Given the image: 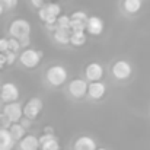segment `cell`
Instances as JSON below:
<instances>
[{
	"instance_id": "6da1fadb",
	"label": "cell",
	"mask_w": 150,
	"mask_h": 150,
	"mask_svg": "<svg viewBox=\"0 0 150 150\" xmlns=\"http://www.w3.org/2000/svg\"><path fill=\"white\" fill-rule=\"evenodd\" d=\"M60 13H61V7L57 3H50L47 6H42V7H40V12H38L41 21H44L47 23V26L57 25V19H58Z\"/></svg>"
},
{
	"instance_id": "7a4b0ae2",
	"label": "cell",
	"mask_w": 150,
	"mask_h": 150,
	"mask_svg": "<svg viewBox=\"0 0 150 150\" xmlns=\"http://www.w3.org/2000/svg\"><path fill=\"white\" fill-rule=\"evenodd\" d=\"M9 32L12 37L18 38V40H23L28 38L31 35V23L25 19H16L10 23L9 26Z\"/></svg>"
},
{
	"instance_id": "3957f363",
	"label": "cell",
	"mask_w": 150,
	"mask_h": 150,
	"mask_svg": "<svg viewBox=\"0 0 150 150\" xmlns=\"http://www.w3.org/2000/svg\"><path fill=\"white\" fill-rule=\"evenodd\" d=\"M42 58V52L34 48H26L22 51V54L19 55V61L22 63V66H25L26 69H34L40 64Z\"/></svg>"
},
{
	"instance_id": "277c9868",
	"label": "cell",
	"mask_w": 150,
	"mask_h": 150,
	"mask_svg": "<svg viewBox=\"0 0 150 150\" xmlns=\"http://www.w3.org/2000/svg\"><path fill=\"white\" fill-rule=\"evenodd\" d=\"M47 80L52 86H61L67 80V70L60 64L51 66L47 70Z\"/></svg>"
},
{
	"instance_id": "5b68a950",
	"label": "cell",
	"mask_w": 150,
	"mask_h": 150,
	"mask_svg": "<svg viewBox=\"0 0 150 150\" xmlns=\"http://www.w3.org/2000/svg\"><path fill=\"white\" fill-rule=\"evenodd\" d=\"M133 73V67L128 61L125 60H120L112 66V76L118 80H125L131 76Z\"/></svg>"
},
{
	"instance_id": "8992f818",
	"label": "cell",
	"mask_w": 150,
	"mask_h": 150,
	"mask_svg": "<svg viewBox=\"0 0 150 150\" xmlns=\"http://www.w3.org/2000/svg\"><path fill=\"white\" fill-rule=\"evenodd\" d=\"M41 111H42V100L40 98H31L26 102V105L23 106V115L31 118V120L38 118Z\"/></svg>"
},
{
	"instance_id": "52a82bcc",
	"label": "cell",
	"mask_w": 150,
	"mask_h": 150,
	"mask_svg": "<svg viewBox=\"0 0 150 150\" xmlns=\"http://www.w3.org/2000/svg\"><path fill=\"white\" fill-rule=\"evenodd\" d=\"M88 89L89 85L83 79H74L69 83V93L73 98H83L85 95H88Z\"/></svg>"
},
{
	"instance_id": "ba28073f",
	"label": "cell",
	"mask_w": 150,
	"mask_h": 150,
	"mask_svg": "<svg viewBox=\"0 0 150 150\" xmlns=\"http://www.w3.org/2000/svg\"><path fill=\"white\" fill-rule=\"evenodd\" d=\"M3 114H6L13 122H19L23 117V108L19 102L13 100V102H7L4 109H3Z\"/></svg>"
},
{
	"instance_id": "9c48e42d",
	"label": "cell",
	"mask_w": 150,
	"mask_h": 150,
	"mask_svg": "<svg viewBox=\"0 0 150 150\" xmlns=\"http://www.w3.org/2000/svg\"><path fill=\"white\" fill-rule=\"evenodd\" d=\"M0 98L4 100V102L18 100V98H19V89H18V86L15 83H10V82L4 83L1 86V95H0Z\"/></svg>"
},
{
	"instance_id": "30bf717a",
	"label": "cell",
	"mask_w": 150,
	"mask_h": 150,
	"mask_svg": "<svg viewBox=\"0 0 150 150\" xmlns=\"http://www.w3.org/2000/svg\"><path fill=\"white\" fill-rule=\"evenodd\" d=\"M85 76L91 82L100 80L102 76H103V67L100 66L99 63H89L86 66V69H85Z\"/></svg>"
},
{
	"instance_id": "8fae6325",
	"label": "cell",
	"mask_w": 150,
	"mask_h": 150,
	"mask_svg": "<svg viewBox=\"0 0 150 150\" xmlns=\"http://www.w3.org/2000/svg\"><path fill=\"white\" fill-rule=\"evenodd\" d=\"M106 93V86L100 82V80H96V82H91L89 83V89H88V95L92 98V99L99 100L105 96Z\"/></svg>"
},
{
	"instance_id": "7c38bea8",
	"label": "cell",
	"mask_w": 150,
	"mask_h": 150,
	"mask_svg": "<svg viewBox=\"0 0 150 150\" xmlns=\"http://www.w3.org/2000/svg\"><path fill=\"white\" fill-rule=\"evenodd\" d=\"M103 21L100 19L99 16H91L88 19V25H86V31L91 34V35H100L102 31H103Z\"/></svg>"
},
{
	"instance_id": "4fadbf2b",
	"label": "cell",
	"mask_w": 150,
	"mask_h": 150,
	"mask_svg": "<svg viewBox=\"0 0 150 150\" xmlns=\"http://www.w3.org/2000/svg\"><path fill=\"white\" fill-rule=\"evenodd\" d=\"M15 146V139L9 128L0 127V150H12Z\"/></svg>"
},
{
	"instance_id": "5bb4252c",
	"label": "cell",
	"mask_w": 150,
	"mask_h": 150,
	"mask_svg": "<svg viewBox=\"0 0 150 150\" xmlns=\"http://www.w3.org/2000/svg\"><path fill=\"white\" fill-rule=\"evenodd\" d=\"M38 147H41L40 139L35 136H25L22 140H19V149L21 150H38Z\"/></svg>"
},
{
	"instance_id": "9a60e30c",
	"label": "cell",
	"mask_w": 150,
	"mask_h": 150,
	"mask_svg": "<svg viewBox=\"0 0 150 150\" xmlns=\"http://www.w3.org/2000/svg\"><path fill=\"white\" fill-rule=\"evenodd\" d=\"M40 143H41V149L42 150H60V144L58 142L54 139L52 134H42L40 137Z\"/></svg>"
},
{
	"instance_id": "2e32d148",
	"label": "cell",
	"mask_w": 150,
	"mask_h": 150,
	"mask_svg": "<svg viewBox=\"0 0 150 150\" xmlns=\"http://www.w3.org/2000/svg\"><path fill=\"white\" fill-rule=\"evenodd\" d=\"M74 150H96V142L92 137H79L74 143Z\"/></svg>"
},
{
	"instance_id": "e0dca14e",
	"label": "cell",
	"mask_w": 150,
	"mask_h": 150,
	"mask_svg": "<svg viewBox=\"0 0 150 150\" xmlns=\"http://www.w3.org/2000/svg\"><path fill=\"white\" fill-rule=\"evenodd\" d=\"M71 29H64V28H58L54 31V40L61 44V45H66V44H70V38H71Z\"/></svg>"
},
{
	"instance_id": "ac0fdd59",
	"label": "cell",
	"mask_w": 150,
	"mask_h": 150,
	"mask_svg": "<svg viewBox=\"0 0 150 150\" xmlns=\"http://www.w3.org/2000/svg\"><path fill=\"white\" fill-rule=\"evenodd\" d=\"M9 131H10V134L13 136L15 142H19V140H22V139L25 137V127H23L22 124L13 122V124L10 125Z\"/></svg>"
},
{
	"instance_id": "d6986e66",
	"label": "cell",
	"mask_w": 150,
	"mask_h": 150,
	"mask_svg": "<svg viewBox=\"0 0 150 150\" xmlns=\"http://www.w3.org/2000/svg\"><path fill=\"white\" fill-rule=\"evenodd\" d=\"M124 10L127 13H137L142 9V0H124Z\"/></svg>"
},
{
	"instance_id": "ffe728a7",
	"label": "cell",
	"mask_w": 150,
	"mask_h": 150,
	"mask_svg": "<svg viewBox=\"0 0 150 150\" xmlns=\"http://www.w3.org/2000/svg\"><path fill=\"white\" fill-rule=\"evenodd\" d=\"M86 40H88V38H86L85 31H83V32H71L70 44L74 45V47H82V45H85Z\"/></svg>"
},
{
	"instance_id": "44dd1931",
	"label": "cell",
	"mask_w": 150,
	"mask_h": 150,
	"mask_svg": "<svg viewBox=\"0 0 150 150\" xmlns=\"http://www.w3.org/2000/svg\"><path fill=\"white\" fill-rule=\"evenodd\" d=\"M57 26L64 28V29H71V16L67 15H60L57 19Z\"/></svg>"
},
{
	"instance_id": "7402d4cb",
	"label": "cell",
	"mask_w": 150,
	"mask_h": 150,
	"mask_svg": "<svg viewBox=\"0 0 150 150\" xmlns=\"http://www.w3.org/2000/svg\"><path fill=\"white\" fill-rule=\"evenodd\" d=\"M86 25H88L86 21L71 19V31H73V32H83V31L86 29Z\"/></svg>"
},
{
	"instance_id": "603a6c76",
	"label": "cell",
	"mask_w": 150,
	"mask_h": 150,
	"mask_svg": "<svg viewBox=\"0 0 150 150\" xmlns=\"http://www.w3.org/2000/svg\"><path fill=\"white\" fill-rule=\"evenodd\" d=\"M22 48V44H21V40L12 37L9 40V51H13V52H18V51Z\"/></svg>"
},
{
	"instance_id": "cb8c5ba5",
	"label": "cell",
	"mask_w": 150,
	"mask_h": 150,
	"mask_svg": "<svg viewBox=\"0 0 150 150\" xmlns=\"http://www.w3.org/2000/svg\"><path fill=\"white\" fill-rule=\"evenodd\" d=\"M12 124H13V121H12L6 114H1V115H0V127H3V128H10Z\"/></svg>"
},
{
	"instance_id": "d4e9b609",
	"label": "cell",
	"mask_w": 150,
	"mask_h": 150,
	"mask_svg": "<svg viewBox=\"0 0 150 150\" xmlns=\"http://www.w3.org/2000/svg\"><path fill=\"white\" fill-rule=\"evenodd\" d=\"M1 3L4 6V10H12L13 7H16L18 0H1Z\"/></svg>"
},
{
	"instance_id": "484cf974",
	"label": "cell",
	"mask_w": 150,
	"mask_h": 150,
	"mask_svg": "<svg viewBox=\"0 0 150 150\" xmlns=\"http://www.w3.org/2000/svg\"><path fill=\"white\" fill-rule=\"evenodd\" d=\"M71 19H76V21H86L88 22V15L85 13V12H74L73 15H71Z\"/></svg>"
},
{
	"instance_id": "4316f807",
	"label": "cell",
	"mask_w": 150,
	"mask_h": 150,
	"mask_svg": "<svg viewBox=\"0 0 150 150\" xmlns=\"http://www.w3.org/2000/svg\"><path fill=\"white\" fill-rule=\"evenodd\" d=\"M6 51H9V40L0 38V52H6Z\"/></svg>"
},
{
	"instance_id": "83f0119b",
	"label": "cell",
	"mask_w": 150,
	"mask_h": 150,
	"mask_svg": "<svg viewBox=\"0 0 150 150\" xmlns=\"http://www.w3.org/2000/svg\"><path fill=\"white\" fill-rule=\"evenodd\" d=\"M6 58H7V64H13L16 60V52L13 51H6Z\"/></svg>"
},
{
	"instance_id": "f1b7e54d",
	"label": "cell",
	"mask_w": 150,
	"mask_h": 150,
	"mask_svg": "<svg viewBox=\"0 0 150 150\" xmlns=\"http://www.w3.org/2000/svg\"><path fill=\"white\" fill-rule=\"evenodd\" d=\"M31 121H32L31 118H28V117H23V118H22L19 122H21V124H22L25 128H29V127H31Z\"/></svg>"
},
{
	"instance_id": "f546056e",
	"label": "cell",
	"mask_w": 150,
	"mask_h": 150,
	"mask_svg": "<svg viewBox=\"0 0 150 150\" xmlns=\"http://www.w3.org/2000/svg\"><path fill=\"white\" fill-rule=\"evenodd\" d=\"M7 64V58H6V52H0V69H3Z\"/></svg>"
},
{
	"instance_id": "4dcf8cb0",
	"label": "cell",
	"mask_w": 150,
	"mask_h": 150,
	"mask_svg": "<svg viewBox=\"0 0 150 150\" xmlns=\"http://www.w3.org/2000/svg\"><path fill=\"white\" fill-rule=\"evenodd\" d=\"M31 3H32L35 7H42V3H44V0H31Z\"/></svg>"
},
{
	"instance_id": "1f68e13d",
	"label": "cell",
	"mask_w": 150,
	"mask_h": 150,
	"mask_svg": "<svg viewBox=\"0 0 150 150\" xmlns=\"http://www.w3.org/2000/svg\"><path fill=\"white\" fill-rule=\"evenodd\" d=\"M52 131H54V130H52L51 127H45V133H48V134H52Z\"/></svg>"
},
{
	"instance_id": "d6a6232c",
	"label": "cell",
	"mask_w": 150,
	"mask_h": 150,
	"mask_svg": "<svg viewBox=\"0 0 150 150\" xmlns=\"http://www.w3.org/2000/svg\"><path fill=\"white\" fill-rule=\"evenodd\" d=\"M3 12H6V10H4V6H3V3H1V0H0V15H1Z\"/></svg>"
},
{
	"instance_id": "836d02e7",
	"label": "cell",
	"mask_w": 150,
	"mask_h": 150,
	"mask_svg": "<svg viewBox=\"0 0 150 150\" xmlns=\"http://www.w3.org/2000/svg\"><path fill=\"white\" fill-rule=\"evenodd\" d=\"M0 95H1V85H0Z\"/></svg>"
},
{
	"instance_id": "e575fe53",
	"label": "cell",
	"mask_w": 150,
	"mask_h": 150,
	"mask_svg": "<svg viewBox=\"0 0 150 150\" xmlns=\"http://www.w3.org/2000/svg\"><path fill=\"white\" fill-rule=\"evenodd\" d=\"M96 150H106V149H96Z\"/></svg>"
},
{
	"instance_id": "d590c367",
	"label": "cell",
	"mask_w": 150,
	"mask_h": 150,
	"mask_svg": "<svg viewBox=\"0 0 150 150\" xmlns=\"http://www.w3.org/2000/svg\"><path fill=\"white\" fill-rule=\"evenodd\" d=\"M48 1H51V0H48Z\"/></svg>"
}]
</instances>
